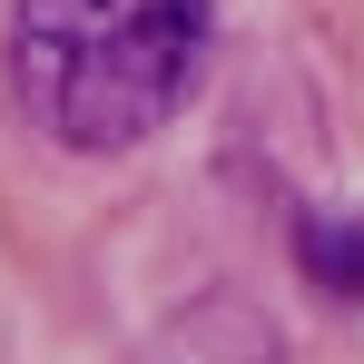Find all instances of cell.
Listing matches in <instances>:
<instances>
[{"label":"cell","mask_w":364,"mask_h":364,"mask_svg":"<svg viewBox=\"0 0 364 364\" xmlns=\"http://www.w3.org/2000/svg\"><path fill=\"white\" fill-rule=\"evenodd\" d=\"M207 60V0H20L10 79L60 148H128L178 119Z\"/></svg>","instance_id":"6da1fadb"},{"label":"cell","mask_w":364,"mask_h":364,"mask_svg":"<svg viewBox=\"0 0 364 364\" xmlns=\"http://www.w3.org/2000/svg\"><path fill=\"white\" fill-rule=\"evenodd\" d=\"M296 266L325 286L335 305H364V207H325L296 227Z\"/></svg>","instance_id":"7a4b0ae2"}]
</instances>
